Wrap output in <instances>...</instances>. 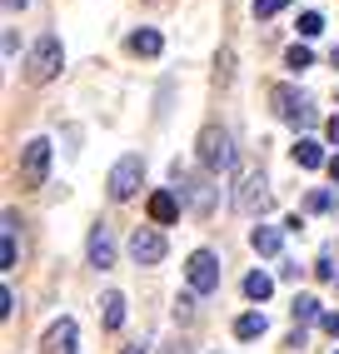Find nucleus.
<instances>
[{
    "label": "nucleus",
    "mask_w": 339,
    "mask_h": 354,
    "mask_svg": "<svg viewBox=\"0 0 339 354\" xmlns=\"http://www.w3.org/2000/svg\"><path fill=\"white\" fill-rule=\"evenodd\" d=\"M320 30H324V15L320 10H304L300 15V35H320Z\"/></svg>",
    "instance_id": "obj_22"
},
{
    "label": "nucleus",
    "mask_w": 339,
    "mask_h": 354,
    "mask_svg": "<svg viewBox=\"0 0 339 354\" xmlns=\"http://www.w3.org/2000/svg\"><path fill=\"white\" fill-rule=\"evenodd\" d=\"M295 165H300V170H320V165H329V160H324V150L314 145V140H300V145H295Z\"/></svg>",
    "instance_id": "obj_19"
},
{
    "label": "nucleus",
    "mask_w": 339,
    "mask_h": 354,
    "mask_svg": "<svg viewBox=\"0 0 339 354\" xmlns=\"http://www.w3.org/2000/svg\"><path fill=\"white\" fill-rule=\"evenodd\" d=\"M165 354H190V349L185 344H165Z\"/></svg>",
    "instance_id": "obj_29"
},
{
    "label": "nucleus",
    "mask_w": 339,
    "mask_h": 354,
    "mask_svg": "<svg viewBox=\"0 0 339 354\" xmlns=\"http://www.w3.org/2000/svg\"><path fill=\"white\" fill-rule=\"evenodd\" d=\"M125 45H130V55H145V60H150V55H160V45H165V40H160V30L145 26V30H130Z\"/></svg>",
    "instance_id": "obj_13"
},
{
    "label": "nucleus",
    "mask_w": 339,
    "mask_h": 354,
    "mask_svg": "<svg viewBox=\"0 0 339 354\" xmlns=\"http://www.w3.org/2000/svg\"><path fill=\"white\" fill-rule=\"evenodd\" d=\"M324 170H329V180H334V185H339V155H334V160H329V165H324Z\"/></svg>",
    "instance_id": "obj_28"
},
{
    "label": "nucleus",
    "mask_w": 339,
    "mask_h": 354,
    "mask_svg": "<svg viewBox=\"0 0 339 354\" xmlns=\"http://www.w3.org/2000/svg\"><path fill=\"white\" fill-rule=\"evenodd\" d=\"M6 6H10V10H26V6H30V0H6Z\"/></svg>",
    "instance_id": "obj_31"
},
{
    "label": "nucleus",
    "mask_w": 339,
    "mask_h": 354,
    "mask_svg": "<svg viewBox=\"0 0 339 354\" xmlns=\"http://www.w3.org/2000/svg\"><path fill=\"white\" fill-rule=\"evenodd\" d=\"M185 279H190V295H210L220 290V259H214L210 250H195L185 265Z\"/></svg>",
    "instance_id": "obj_6"
},
{
    "label": "nucleus",
    "mask_w": 339,
    "mask_h": 354,
    "mask_svg": "<svg viewBox=\"0 0 339 354\" xmlns=\"http://www.w3.org/2000/svg\"><path fill=\"white\" fill-rule=\"evenodd\" d=\"M120 354H145V344H125V349H120Z\"/></svg>",
    "instance_id": "obj_30"
},
{
    "label": "nucleus",
    "mask_w": 339,
    "mask_h": 354,
    "mask_svg": "<svg viewBox=\"0 0 339 354\" xmlns=\"http://www.w3.org/2000/svg\"><path fill=\"white\" fill-rule=\"evenodd\" d=\"M100 304H105V315H100L105 329H120V324H125V295H120V290H110Z\"/></svg>",
    "instance_id": "obj_20"
},
{
    "label": "nucleus",
    "mask_w": 339,
    "mask_h": 354,
    "mask_svg": "<svg viewBox=\"0 0 339 354\" xmlns=\"http://www.w3.org/2000/svg\"><path fill=\"white\" fill-rule=\"evenodd\" d=\"M324 135H329V145H339V115H334V120L324 125Z\"/></svg>",
    "instance_id": "obj_27"
},
{
    "label": "nucleus",
    "mask_w": 339,
    "mask_h": 354,
    "mask_svg": "<svg viewBox=\"0 0 339 354\" xmlns=\"http://www.w3.org/2000/svg\"><path fill=\"white\" fill-rule=\"evenodd\" d=\"M75 319H55L51 335H45V354H75Z\"/></svg>",
    "instance_id": "obj_11"
},
{
    "label": "nucleus",
    "mask_w": 339,
    "mask_h": 354,
    "mask_svg": "<svg viewBox=\"0 0 339 354\" xmlns=\"http://www.w3.org/2000/svg\"><path fill=\"white\" fill-rule=\"evenodd\" d=\"M90 265H95V270H110V265H115V240H110L105 225L90 230Z\"/></svg>",
    "instance_id": "obj_12"
},
{
    "label": "nucleus",
    "mask_w": 339,
    "mask_h": 354,
    "mask_svg": "<svg viewBox=\"0 0 339 354\" xmlns=\"http://www.w3.org/2000/svg\"><path fill=\"white\" fill-rule=\"evenodd\" d=\"M284 65L295 70V75H300V70H309V65H314V55H309V45H289V50H284Z\"/></svg>",
    "instance_id": "obj_21"
},
{
    "label": "nucleus",
    "mask_w": 339,
    "mask_h": 354,
    "mask_svg": "<svg viewBox=\"0 0 339 354\" xmlns=\"http://www.w3.org/2000/svg\"><path fill=\"white\" fill-rule=\"evenodd\" d=\"M235 335H239V339H259V335H270V319H264L259 310H250V315L235 319Z\"/></svg>",
    "instance_id": "obj_15"
},
{
    "label": "nucleus",
    "mask_w": 339,
    "mask_h": 354,
    "mask_svg": "<svg viewBox=\"0 0 339 354\" xmlns=\"http://www.w3.org/2000/svg\"><path fill=\"white\" fill-rule=\"evenodd\" d=\"M15 230H20V215L6 209V240H0V270H15Z\"/></svg>",
    "instance_id": "obj_14"
},
{
    "label": "nucleus",
    "mask_w": 339,
    "mask_h": 354,
    "mask_svg": "<svg viewBox=\"0 0 339 354\" xmlns=\"http://www.w3.org/2000/svg\"><path fill=\"white\" fill-rule=\"evenodd\" d=\"M145 209H150L155 225H175V220H180V195H175V190H155L150 200H145Z\"/></svg>",
    "instance_id": "obj_9"
},
{
    "label": "nucleus",
    "mask_w": 339,
    "mask_h": 354,
    "mask_svg": "<svg viewBox=\"0 0 339 354\" xmlns=\"http://www.w3.org/2000/svg\"><path fill=\"white\" fill-rule=\"evenodd\" d=\"M200 165L210 175H220V170L235 165V145H230V130L225 125H205L200 130Z\"/></svg>",
    "instance_id": "obj_3"
},
{
    "label": "nucleus",
    "mask_w": 339,
    "mask_h": 354,
    "mask_svg": "<svg viewBox=\"0 0 339 354\" xmlns=\"http://www.w3.org/2000/svg\"><path fill=\"white\" fill-rule=\"evenodd\" d=\"M275 295V279L264 274V270H255V274H245V299H255V304H264Z\"/></svg>",
    "instance_id": "obj_17"
},
{
    "label": "nucleus",
    "mask_w": 339,
    "mask_h": 354,
    "mask_svg": "<svg viewBox=\"0 0 339 354\" xmlns=\"http://www.w3.org/2000/svg\"><path fill=\"white\" fill-rule=\"evenodd\" d=\"M280 240H284V234H280L275 225H255V230H250V245H255L259 254H280Z\"/></svg>",
    "instance_id": "obj_16"
},
{
    "label": "nucleus",
    "mask_w": 339,
    "mask_h": 354,
    "mask_svg": "<svg viewBox=\"0 0 339 354\" xmlns=\"http://www.w3.org/2000/svg\"><path fill=\"white\" fill-rule=\"evenodd\" d=\"M60 60H65L60 35H40L35 50L26 55V80H30V85H51V80L60 75Z\"/></svg>",
    "instance_id": "obj_1"
},
{
    "label": "nucleus",
    "mask_w": 339,
    "mask_h": 354,
    "mask_svg": "<svg viewBox=\"0 0 339 354\" xmlns=\"http://www.w3.org/2000/svg\"><path fill=\"white\" fill-rule=\"evenodd\" d=\"M239 209H245V215H259V209H270V190H264V175L259 170H245L239 175Z\"/></svg>",
    "instance_id": "obj_8"
},
{
    "label": "nucleus",
    "mask_w": 339,
    "mask_h": 354,
    "mask_svg": "<svg viewBox=\"0 0 339 354\" xmlns=\"http://www.w3.org/2000/svg\"><path fill=\"white\" fill-rule=\"evenodd\" d=\"M130 254H135V265H160V259H165V234L150 230V225H140L130 234Z\"/></svg>",
    "instance_id": "obj_7"
},
{
    "label": "nucleus",
    "mask_w": 339,
    "mask_h": 354,
    "mask_svg": "<svg viewBox=\"0 0 339 354\" xmlns=\"http://www.w3.org/2000/svg\"><path fill=\"white\" fill-rule=\"evenodd\" d=\"M180 190L190 195V209H195V215H210V209H214V185H210L205 175H190Z\"/></svg>",
    "instance_id": "obj_10"
},
{
    "label": "nucleus",
    "mask_w": 339,
    "mask_h": 354,
    "mask_svg": "<svg viewBox=\"0 0 339 354\" xmlns=\"http://www.w3.org/2000/svg\"><path fill=\"white\" fill-rule=\"evenodd\" d=\"M51 175V140H26L20 150V190H40Z\"/></svg>",
    "instance_id": "obj_4"
},
{
    "label": "nucleus",
    "mask_w": 339,
    "mask_h": 354,
    "mask_svg": "<svg viewBox=\"0 0 339 354\" xmlns=\"http://www.w3.org/2000/svg\"><path fill=\"white\" fill-rule=\"evenodd\" d=\"M175 315H180V319H195V295H180V304H175Z\"/></svg>",
    "instance_id": "obj_26"
},
{
    "label": "nucleus",
    "mask_w": 339,
    "mask_h": 354,
    "mask_svg": "<svg viewBox=\"0 0 339 354\" xmlns=\"http://www.w3.org/2000/svg\"><path fill=\"white\" fill-rule=\"evenodd\" d=\"M140 180H145V160H140V155H125V160H120L115 170H110L105 190H110V200L120 205V200H130V195L140 190Z\"/></svg>",
    "instance_id": "obj_5"
},
{
    "label": "nucleus",
    "mask_w": 339,
    "mask_h": 354,
    "mask_svg": "<svg viewBox=\"0 0 339 354\" xmlns=\"http://www.w3.org/2000/svg\"><path fill=\"white\" fill-rule=\"evenodd\" d=\"M284 6H289V0H255V15H259V20H270V15H280Z\"/></svg>",
    "instance_id": "obj_23"
},
{
    "label": "nucleus",
    "mask_w": 339,
    "mask_h": 354,
    "mask_svg": "<svg viewBox=\"0 0 339 354\" xmlns=\"http://www.w3.org/2000/svg\"><path fill=\"white\" fill-rule=\"evenodd\" d=\"M270 105H275L280 120H289L295 130H314V125H320V110H314L295 85H275V90H270Z\"/></svg>",
    "instance_id": "obj_2"
},
{
    "label": "nucleus",
    "mask_w": 339,
    "mask_h": 354,
    "mask_svg": "<svg viewBox=\"0 0 339 354\" xmlns=\"http://www.w3.org/2000/svg\"><path fill=\"white\" fill-rule=\"evenodd\" d=\"M329 65H339V45H334V55H329Z\"/></svg>",
    "instance_id": "obj_32"
},
{
    "label": "nucleus",
    "mask_w": 339,
    "mask_h": 354,
    "mask_svg": "<svg viewBox=\"0 0 339 354\" xmlns=\"http://www.w3.org/2000/svg\"><path fill=\"white\" fill-rule=\"evenodd\" d=\"M320 329L329 339H339V310H324V319H320Z\"/></svg>",
    "instance_id": "obj_25"
},
{
    "label": "nucleus",
    "mask_w": 339,
    "mask_h": 354,
    "mask_svg": "<svg viewBox=\"0 0 339 354\" xmlns=\"http://www.w3.org/2000/svg\"><path fill=\"white\" fill-rule=\"evenodd\" d=\"M289 315H295V324L324 319V310H320V299H314V295H295V304H289Z\"/></svg>",
    "instance_id": "obj_18"
},
{
    "label": "nucleus",
    "mask_w": 339,
    "mask_h": 354,
    "mask_svg": "<svg viewBox=\"0 0 339 354\" xmlns=\"http://www.w3.org/2000/svg\"><path fill=\"white\" fill-rule=\"evenodd\" d=\"M304 209H334V195H329V190H309Z\"/></svg>",
    "instance_id": "obj_24"
}]
</instances>
